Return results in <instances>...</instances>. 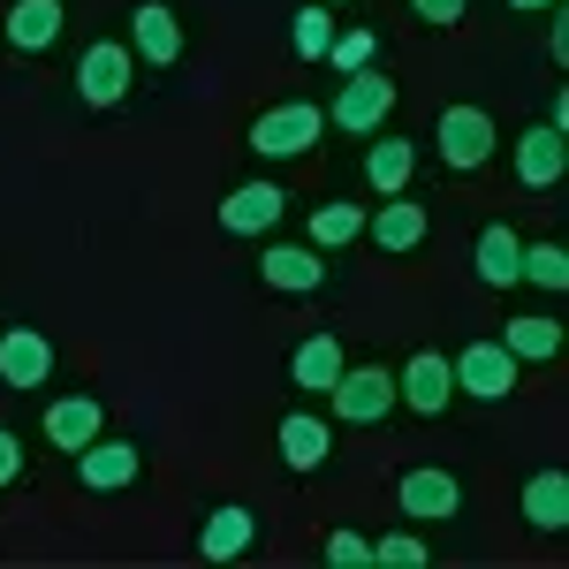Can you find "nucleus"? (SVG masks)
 I'll return each instance as SVG.
<instances>
[{"label":"nucleus","mask_w":569,"mask_h":569,"mask_svg":"<svg viewBox=\"0 0 569 569\" xmlns=\"http://www.w3.org/2000/svg\"><path fill=\"white\" fill-rule=\"evenodd\" d=\"M259 281L281 289V297H311V289H327V259H319L311 243H266Z\"/></svg>","instance_id":"17"},{"label":"nucleus","mask_w":569,"mask_h":569,"mask_svg":"<svg viewBox=\"0 0 569 569\" xmlns=\"http://www.w3.org/2000/svg\"><path fill=\"white\" fill-rule=\"evenodd\" d=\"M273 448H281L289 471H319V463L335 456V426H327L319 410H289V418L273 426Z\"/></svg>","instance_id":"19"},{"label":"nucleus","mask_w":569,"mask_h":569,"mask_svg":"<svg viewBox=\"0 0 569 569\" xmlns=\"http://www.w3.org/2000/svg\"><path fill=\"white\" fill-rule=\"evenodd\" d=\"M501 342H509L517 365H555V357H562V319H547V311H517Z\"/></svg>","instance_id":"24"},{"label":"nucleus","mask_w":569,"mask_h":569,"mask_svg":"<svg viewBox=\"0 0 569 569\" xmlns=\"http://www.w3.org/2000/svg\"><path fill=\"white\" fill-rule=\"evenodd\" d=\"M517 281H539L547 297H562V289H569V251H562V243H525Z\"/></svg>","instance_id":"27"},{"label":"nucleus","mask_w":569,"mask_h":569,"mask_svg":"<svg viewBox=\"0 0 569 569\" xmlns=\"http://www.w3.org/2000/svg\"><path fill=\"white\" fill-rule=\"evenodd\" d=\"M395 501H402L410 525H448V517H463V479L440 471V463H410L395 479Z\"/></svg>","instance_id":"7"},{"label":"nucleus","mask_w":569,"mask_h":569,"mask_svg":"<svg viewBox=\"0 0 569 569\" xmlns=\"http://www.w3.org/2000/svg\"><path fill=\"white\" fill-rule=\"evenodd\" d=\"M509 8H562V0H509Z\"/></svg>","instance_id":"34"},{"label":"nucleus","mask_w":569,"mask_h":569,"mask_svg":"<svg viewBox=\"0 0 569 569\" xmlns=\"http://www.w3.org/2000/svg\"><path fill=\"white\" fill-rule=\"evenodd\" d=\"M410 168H418V144H410V137H372V144H365V182H372L380 198H402Z\"/></svg>","instance_id":"23"},{"label":"nucleus","mask_w":569,"mask_h":569,"mask_svg":"<svg viewBox=\"0 0 569 569\" xmlns=\"http://www.w3.org/2000/svg\"><path fill=\"white\" fill-rule=\"evenodd\" d=\"M395 402L418 410V418H440V410L456 402V372H448V357H440V350H410V357H402V372H395Z\"/></svg>","instance_id":"10"},{"label":"nucleus","mask_w":569,"mask_h":569,"mask_svg":"<svg viewBox=\"0 0 569 569\" xmlns=\"http://www.w3.org/2000/svg\"><path fill=\"white\" fill-rule=\"evenodd\" d=\"M547 16H555V31H547V53H555V61H569V0H562V8H547Z\"/></svg>","instance_id":"33"},{"label":"nucleus","mask_w":569,"mask_h":569,"mask_svg":"<svg viewBox=\"0 0 569 569\" xmlns=\"http://www.w3.org/2000/svg\"><path fill=\"white\" fill-rule=\"evenodd\" d=\"M319 137H327V107H319V99H273L259 122L243 130V144H251L259 160H305Z\"/></svg>","instance_id":"1"},{"label":"nucleus","mask_w":569,"mask_h":569,"mask_svg":"<svg viewBox=\"0 0 569 569\" xmlns=\"http://www.w3.org/2000/svg\"><path fill=\"white\" fill-rule=\"evenodd\" d=\"M305 243L311 251H342V243H365V206H319V213L305 220Z\"/></svg>","instance_id":"25"},{"label":"nucleus","mask_w":569,"mask_h":569,"mask_svg":"<svg viewBox=\"0 0 569 569\" xmlns=\"http://www.w3.org/2000/svg\"><path fill=\"white\" fill-rule=\"evenodd\" d=\"M372 61H380V31H372V23H365V31H335V46H327V69H335V77H365Z\"/></svg>","instance_id":"28"},{"label":"nucleus","mask_w":569,"mask_h":569,"mask_svg":"<svg viewBox=\"0 0 569 569\" xmlns=\"http://www.w3.org/2000/svg\"><path fill=\"white\" fill-rule=\"evenodd\" d=\"M289 46H297V61H327V46H335V8L305 0L297 23H289Z\"/></svg>","instance_id":"26"},{"label":"nucleus","mask_w":569,"mask_h":569,"mask_svg":"<svg viewBox=\"0 0 569 569\" xmlns=\"http://www.w3.org/2000/svg\"><path fill=\"white\" fill-rule=\"evenodd\" d=\"M517 259H525V236L509 220H486L479 243H471V266H479L486 289H517Z\"/></svg>","instance_id":"22"},{"label":"nucleus","mask_w":569,"mask_h":569,"mask_svg":"<svg viewBox=\"0 0 569 569\" xmlns=\"http://www.w3.org/2000/svg\"><path fill=\"white\" fill-rule=\"evenodd\" d=\"M493 144H501V130H493V114H486V107H471V99L440 107V130H433L440 168L471 176V168H486V160H493Z\"/></svg>","instance_id":"2"},{"label":"nucleus","mask_w":569,"mask_h":569,"mask_svg":"<svg viewBox=\"0 0 569 569\" xmlns=\"http://www.w3.org/2000/svg\"><path fill=\"white\" fill-rule=\"evenodd\" d=\"M130 53H137V61H152V69H176V61H182V23H176V8H168V0H137Z\"/></svg>","instance_id":"16"},{"label":"nucleus","mask_w":569,"mask_h":569,"mask_svg":"<svg viewBox=\"0 0 569 569\" xmlns=\"http://www.w3.org/2000/svg\"><path fill=\"white\" fill-rule=\"evenodd\" d=\"M53 380V342H46L39 327H0V388L31 395Z\"/></svg>","instance_id":"14"},{"label":"nucleus","mask_w":569,"mask_h":569,"mask_svg":"<svg viewBox=\"0 0 569 569\" xmlns=\"http://www.w3.org/2000/svg\"><path fill=\"white\" fill-rule=\"evenodd\" d=\"M61 23H69V0H16L0 16V39L16 53H46V46H61Z\"/></svg>","instance_id":"18"},{"label":"nucleus","mask_w":569,"mask_h":569,"mask_svg":"<svg viewBox=\"0 0 569 569\" xmlns=\"http://www.w3.org/2000/svg\"><path fill=\"white\" fill-rule=\"evenodd\" d=\"M39 433L53 456H77V448H91V440L107 433V402L99 395H53L39 410Z\"/></svg>","instance_id":"9"},{"label":"nucleus","mask_w":569,"mask_h":569,"mask_svg":"<svg viewBox=\"0 0 569 569\" xmlns=\"http://www.w3.org/2000/svg\"><path fill=\"white\" fill-rule=\"evenodd\" d=\"M77 486L99 493V501H114V493H137L144 486V448L122 433H99L91 448H77Z\"/></svg>","instance_id":"5"},{"label":"nucleus","mask_w":569,"mask_h":569,"mask_svg":"<svg viewBox=\"0 0 569 569\" xmlns=\"http://www.w3.org/2000/svg\"><path fill=\"white\" fill-rule=\"evenodd\" d=\"M365 243H372L380 259H410V251H426V243H433V213H426V206H410V198H388L380 213L365 220Z\"/></svg>","instance_id":"12"},{"label":"nucleus","mask_w":569,"mask_h":569,"mask_svg":"<svg viewBox=\"0 0 569 569\" xmlns=\"http://www.w3.org/2000/svg\"><path fill=\"white\" fill-rule=\"evenodd\" d=\"M198 555H206V562H251V555H259V509H243V501L206 509V525H198Z\"/></svg>","instance_id":"11"},{"label":"nucleus","mask_w":569,"mask_h":569,"mask_svg":"<svg viewBox=\"0 0 569 569\" xmlns=\"http://www.w3.org/2000/svg\"><path fill=\"white\" fill-rule=\"evenodd\" d=\"M372 562H388V569H426V562H433V547H426L418 531H388V539H372Z\"/></svg>","instance_id":"29"},{"label":"nucleus","mask_w":569,"mask_h":569,"mask_svg":"<svg viewBox=\"0 0 569 569\" xmlns=\"http://www.w3.org/2000/svg\"><path fill=\"white\" fill-rule=\"evenodd\" d=\"M418 23H433V31H448V23H463V0H402Z\"/></svg>","instance_id":"31"},{"label":"nucleus","mask_w":569,"mask_h":569,"mask_svg":"<svg viewBox=\"0 0 569 569\" xmlns=\"http://www.w3.org/2000/svg\"><path fill=\"white\" fill-rule=\"evenodd\" d=\"M448 372H456V395H471V402H509L517 380H525V365L509 357V342H486V335L448 357Z\"/></svg>","instance_id":"4"},{"label":"nucleus","mask_w":569,"mask_h":569,"mask_svg":"<svg viewBox=\"0 0 569 569\" xmlns=\"http://www.w3.org/2000/svg\"><path fill=\"white\" fill-rule=\"evenodd\" d=\"M130 84H137V53H122V39H91L84 61H77V99L107 114V107L130 99Z\"/></svg>","instance_id":"6"},{"label":"nucleus","mask_w":569,"mask_h":569,"mask_svg":"<svg viewBox=\"0 0 569 569\" xmlns=\"http://www.w3.org/2000/svg\"><path fill=\"white\" fill-rule=\"evenodd\" d=\"M319 8H342V0H319Z\"/></svg>","instance_id":"35"},{"label":"nucleus","mask_w":569,"mask_h":569,"mask_svg":"<svg viewBox=\"0 0 569 569\" xmlns=\"http://www.w3.org/2000/svg\"><path fill=\"white\" fill-rule=\"evenodd\" d=\"M342 365H350L342 335H305V342L289 350V380H297L305 395H327L335 380H342Z\"/></svg>","instance_id":"21"},{"label":"nucleus","mask_w":569,"mask_h":569,"mask_svg":"<svg viewBox=\"0 0 569 569\" xmlns=\"http://www.w3.org/2000/svg\"><path fill=\"white\" fill-rule=\"evenodd\" d=\"M517 517H525V531H562L569 525V471L562 463H547V471H531L517 486Z\"/></svg>","instance_id":"20"},{"label":"nucleus","mask_w":569,"mask_h":569,"mask_svg":"<svg viewBox=\"0 0 569 569\" xmlns=\"http://www.w3.org/2000/svg\"><path fill=\"white\" fill-rule=\"evenodd\" d=\"M289 213V190L281 182H236L228 198H220V228L228 236H273Z\"/></svg>","instance_id":"13"},{"label":"nucleus","mask_w":569,"mask_h":569,"mask_svg":"<svg viewBox=\"0 0 569 569\" xmlns=\"http://www.w3.org/2000/svg\"><path fill=\"white\" fill-rule=\"evenodd\" d=\"M23 479H31V463H23V440L0 426V486H23Z\"/></svg>","instance_id":"32"},{"label":"nucleus","mask_w":569,"mask_h":569,"mask_svg":"<svg viewBox=\"0 0 569 569\" xmlns=\"http://www.w3.org/2000/svg\"><path fill=\"white\" fill-rule=\"evenodd\" d=\"M327 395H335V418H342V426H365V433H380L395 410H402L388 365H342V380H335Z\"/></svg>","instance_id":"3"},{"label":"nucleus","mask_w":569,"mask_h":569,"mask_svg":"<svg viewBox=\"0 0 569 569\" xmlns=\"http://www.w3.org/2000/svg\"><path fill=\"white\" fill-rule=\"evenodd\" d=\"M569 176V144H562V130H547V122H531L525 137H517V190H555V182Z\"/></svg>","instance_id":"15"},{"label":"nucleus","mask_w":569,"mask_h":569,"mask_svg":"<svg viewBox=\"0 0 569 569\" xmlns=\"http://www.w3.org/2000/svg\"><path fill=\"white\" fill-rule=\"evenodd\" d=\"M327 562H335V569H372V539L350 531V525H335V531H327Z\"/></svg>","instance_id":"30"},{"label":"nucleus","mask_w":569,"mask_h":569,"mask_svg":"<svg viewBox=\"0 0 569 569\" xmlns=\"http://www.w3.org/2000/svg\"><path fill=\"white\" fill-rule=\"evenodd\" d=\"M388 114H395V84L380 77V69H365V77H342L335 107H327V130L372 137V130H388Z\"/></svg>","instance_id":"8"}]
</instances>
